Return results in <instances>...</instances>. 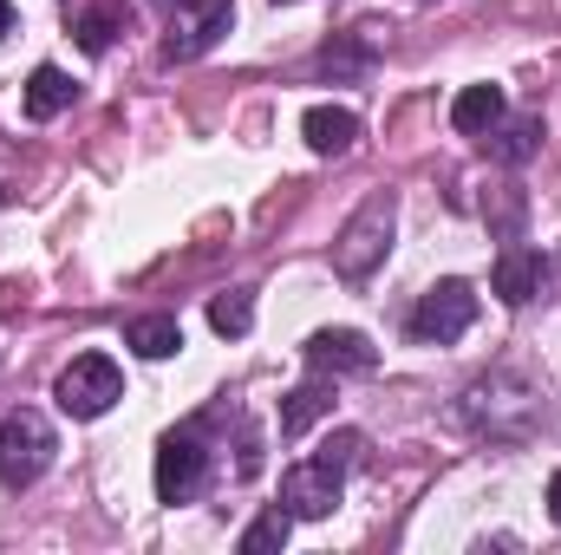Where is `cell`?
I'll use <instances>...</instances> for the list:
<instances>
[{
	"label": "cell",
	"instance_id": "obj_1",
	"mask_svg": "<svg viewBox=\"0 0 561 555\" xmlns=\"http://www.w3.org/2000/svg\"><path fill=\"white\" fill-rule=\"evenodd\" d=\"M392 223H399V203H392V196H366L359 216H353V223L340 229V242H333V269L346 281H366L386 262V249H392Z\"/></svg>",
	"mask_w": 561,
	"mask_h": 555
},
{
	"label": "cell",
	"instance_id": "obj_2",
	"mask_svg": "<svg viewBox=\"0 0 561 555\" xmlns=\"http://www.w3.org/2000/svg\"><path fill=\"white\" fill-rule=\"evenodd\" d=\"M53 424L39 412H7L0 418V484L7 490H33L39 477H46V464H53Z\"/></svg>",
	"mask_w": 561,
	"mask_h": 555
},
{
	"label": "cell",
	"instance_id": "obj_3",
	"mask_svg": "<svg viewBox=\"0 0 561 555\" xmlns=\"http://www.w3.org/2000/svg\"><path fill=\"white\" fill-rule=\"evenodd\" d=\"M53 399H59V412L66 418H105L118 399H125V373H118L112 353H79V360L59 373Z\"/></svg>",
	"mask_w": 561,
	"mask_h": 555
},
{
	"label": "cell",
	"instance_id": "obj_4",
	"mask_svg": "<svg viewBox=\"0 0 561 555\" xmlns=\"http://www.w3.org/2000/svg\"><path fill=\"white\" fill-rule=\"evenodd\" d=\"M203 477H209V444H203V431H170L163 444H157V503H190L196 490H203Z\"/></svg>",
	"mask_w": 561,
	"mask_h": 555
},
{
	"label": "cell",
	"instance_id": "obj_5",
	"mask_svg": "<svg viewBox=\"0 0 561 555\" xmlns=\"http://www.w3.org/2000/svg\"><path fill=\"white\" fill-rule=\"evenodd\" d=\"M229 26H236V0H176L163 53H170V59H203Z\"/></svg>",
	"mask_w": 561,
	"mask_h": 555
},
{
	"label": "cell",
	"instance_id": "obj_6",
	"mask_svg": "<svg viewBox=\"0 0 561 555\" xmlns=\"http://www.w3.org/2000/svg\"><path fill=\"white\" fill-rule=\"evenodd\" d=\"M470 320H477V287L470 281H437V287H424L419 314H412V333L444 347V340L470 333Z\"/></svg>",
	"mask_w": 561,
	"mask_h": 555
},
{
	"label": "cell",
	"instance_id": "obj_7",
	"mask_svg": "<svg viewBox=\"0 0 561 555\" xmlns=\"http://www.w3.org/2000/svg\"><path fill=\"white\" fill-rule=\"evenodd\" d=\"M340 490H346V471L307 457V464H294V471L280 477V510H287V517H333Z\"/></svg>",
	"mask_w": 561,
	"mask_h": 555
},
{
	"label": "cell",
	"instance_id": "obj_8",
	"mask_svg": "<svg viewBox=\"0 0 561 555\" xmlns=\"http://www.w3.org/2000/svg\"><path fill=\"white\" fill-rule=\"evenodd\" d=\"M307 366L327 373V380H340V373H373V366H379V347H373L366 333H353V327H320V333L307 340Z\"/></svg>",
	"mask_w": 561,
	"mask_h": 555
},
{
	"label": "cell",
	"instance_id": "obj_9",
	"mask_svg": "<svg viewBox=\"0 0 561 555\" xmlns=\"http://www.w3.org/2000/svg\"><path fill=\"white\" fill-rule=\"evenodd\" d=\"M490 287H496V301H510V307L536 301V294H542V249L510 242V249L496 256V269H490Z\"/></svg>",
	"mask_w": 561,
	"mask_h": 555
},
{
	"label": "cell",
	"instance_id": "obj_10",
	"mask_svg": "<svg viewBox=\"0 0 561 555\" xmlns=\"http://www.w3.org/2000/svg\"><path fill=\"white\" fill-rule=\"evenodd\" d=\"M503 112H510L503 86H463V92L450 99V125H457L463 138H490V132L503 125Z\"/></svg>",
	"mask_w": 561,
	"mask_h": 555
},
{
	"label": "cell",
	"instance_id": "obj_11",
	"mask_svg": "<svg viewBox=\"0 0 561 555\" xmlns=\"http://www.w3.org/2000/svg\"><path fill=\"white\" fill-rule=\"evenodd\" d=\"M300 138H307V150H320V157H346L359 144V118L346 105H313L300 118Z\"/></svg>",
	"mask_w": 561,
	"mask_h": 555
},
{
	"label": "cell",
	"instance_id": "obj_12",
	"mask_svg": "<svg viewBox=\"0 0 561 555\" xmlns=\"http://www.w3.org/2000/svg\"><path fill=\"white\" fill-rule=\"evenodd\" d=\"M327 412H333V386H327V373H320V380H307V386H294V393L280 399V438L313 431Z\"/></svg>",
	"mask_w": 561,
	"mask_h": 555
},
{
	"label": "cell",
	"instance_id": "obj_13",
	"mask_svg": "<svg viewBox=\"0 0 561 555\" xmlns=\"http://www.w3.org/2000/svg\"><path fill=\"white\" fill-rule=\"evenodd\" d=\"M72 92H79V86H72L59 66H33V79H26V99H20V105H26V118H33V125H46V118H59V112L72 105Z\"/></svg>",
	"mask_w": 561,
	"mask_h": 555
},
{
	"label": "cell",
	"instance_id": "obj_14",
	"mask_svg": "<svg viewBox=\"0 0 561 555\" xmlns=\"http://www.w3.org/2000/svg\"><path fill=\"white\" fill-rule=\"evenodd\" d=\"M125 347H131L138 360H170V353L183 347V327H176L170 314H144V320L125 327Z\"/></svg>",
	"mask_w": 561,
	"mask_h": 555
},
{
	"label": "cell",
	"instance_id": "obj_15",
	"mask_svg": "<svg viewBox=\"0 0 561 555\" xmlns=\"http://www.w3.org/2000/svg\"><path fill=\"white\" fill-rule=\"evenodd\" d=\"M542 150V118H510L503 112V125L490 132V157L496 163H529Z\"/></svg>",
	"mask_w": 561,
	"mask_h": 555
},
{
	"label": "cell",
	"instance_id": "obj_16",
	"mask_svg": "<svg viewBox=\"0 0 561 555\" xmlns=\"http://www.w3.org/2000/svg\"><path fill=\"white\" fill-rule=\"evenodd\" d=\"M209 327H216L222 340H242V333L255 327V287H222V294L209 301Z\"/></svg>",
	"mask_w": 561,
	"mask_h": 555
},
{
	"label": "cell",
	"instance_id": "obj_17",
	"mask_svg": "<svg viewBox=\"0 0 561 555\" xmlns=\"http://www.w3.org/2000/svg\"><path fill=\"white\" fill-rule=\"evenodd\" d=\"M287 530H294V517H287V510H268V517H255V523H249V530H242V555H268V550H280V543H287Z\"/></svg>",
	"mask_w": 561,
	"mask_h": 555
},
{
	"label": "cell",
	"instance_id": "obj_18",
	"mask_svg": "<svg viewBox=\"0 0 561 555\" xmlns=\"http://www.w3.org/2000/svg\"><path fill=\"white\" fill-rule=\"evenodd\" d=\"M72 33H79V46H85V53H105V46H112V33H118V26H112V13H85V20H79V26H72Z\"/></svg>",
	"mask_w": 561,
	"mask_h": 555
},
{
	"label": "cell",
	"instance_id": "obj_19",
	"mask_svg": "<svg viewBox=\"0 0 561 555\" xmlns=\"http://www.w3.org/2000/svg\"><path fill=\"white\" fill-rule=\"evenodd\" d=\"M549 517H556V523H561V471H556V477H549Z\"/></svg>",
	"mask_w": 561,
	"mask_h": 555
},
{
	"label": "cell",
	"instance_id": "obj_20",
	"mask_svg": "<svg viewBox=\"0 0 561 555\" xmlns=\"http://www.w3.org/2000/svg\"><path fill=\"white\" fill-rule=\"evenodd\" d=\"M7 33H13V7L0 0V39H7Z\"/></svg>",
	"mask_w": 561,
	"mask_h": 555
},
{
	"label": "cell",
	"instance_id": "obj_21",
	"mask_svg": "<svg viewBox=\"0 0 561 555\" xmlns=\"http://www.w3.org/2000/svg\"><path fill=\"white\" fill-rule=\"evenodd\" d=\"M412 7H424V0H412Z\"/></svg>",
	"mask_w": 561,
	"mask_h": 555
}]
</instances>
